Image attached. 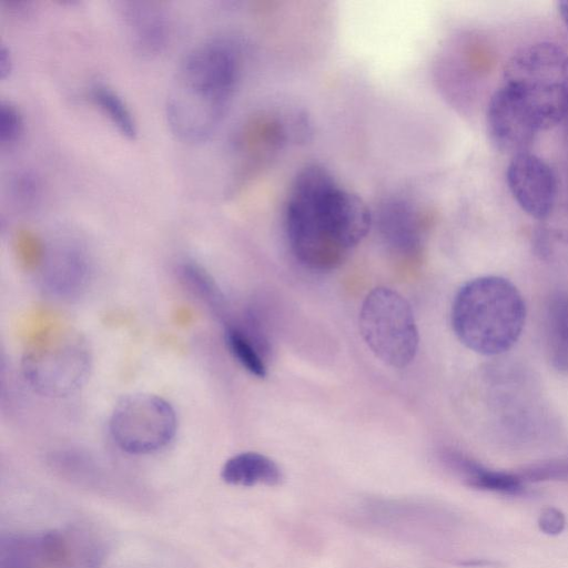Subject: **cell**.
<instances>
[{
  "mask_svg": "<svg viewBox=\"0 0 568 568\" xmlns=\"http://www.w3.org/2000/svg\"><path fill=\"white\" fill-rule=\"evenodd\" d=\"M181 277L185 285L201 298L216 316L225 318V298L214 278L201 265L187 261L181 265Z\"/></svg>",
  "mask_w": 568,
  "mask_h": 568,
  "instance_id": "18",
  "label": "cell"
},
{
  "mask_svg": "<svg viewBox=\"0 0 568 568\" xmlns=\"http://www.w3.org/2000/svg\"><path fill=\"white\" fill-rule=\"evenodd\" d=\"M121 14L138 53L153 57L161 53L170 38V22L165 11L150 1H125Z\"/></svg>",
  "mask_w": 568,
  "mask_h": 568,
  "instance_id": "12",
  "label": "cell"
},
{
  "mask_svg": "<svg viewBox=\"0 0 568 568\" xmlns=\"http://www.w3.org/2000/svg\"><path fill=\"white\" fill-rule=\"evenodd\" d=\"M14 195L23 204L32 203L39 194V181L30 173L19 175L13 184Z\"/></svg>",
  "mask_w": 568,
  "mask_h": 568,
  "instance_id": "22",
  "label": "cell"
},
{
  "mask_svg": "<svg viewBox=\"0 0 568 568\" xmlns=\"http://www.w3.org/2000/svg\"><path fill=\"white\" fill-rule=\"evenodd\" d=\"M22 115L19 109L7 100L0 102V144L8 146L14 143L22 132Z\"/></svg>",
  "mask_w": 568,
  "mask_h": 568,
  "instance_id": "20",
  "label": "cell"
},
{
  "mask_svg": "<svg viewBox=\"0 0 568 568\" xmlns=\"http://www.w3.org/2000/svg\"><path fill=\"white\" fill-rule=\"evenodd\" d=\"M91 100L110 119L114 126L129 139L138 133L136 121L123 98L110 85L93 83L89 89Z\"/></svg>",
  "mask_w": 568,
  "mask_h": 568,
  "instance_id": "16",
  "label": "cell"
},
{
  "mask_svg": "<svg viewBox=\"0 0 568 568\" xmlns=\"http://www.w3.org/2000/svg\"><path fill=\"white\" fill-rule=\"evenodd\" d=\"M521 481L568 480V457L538 462L517 473Z\"/></svg>",
  "mask_w": 568,
  "mask_h": 568,
  "instance_id": "19",
  "label": "cell"
},
{
  "mask_svg": "<svg viewBox=\"0 0 568 568\" xmlns=\"http://www.w3.org/2000/svg\"><path fill=\"white\" fill-rule=\"evenodd\" d=\"M225 344L233 357L250 374L263 378L266 376V356L261 348L234 323H225Z\"/></svg>",
  "mask_w": 568,
  "mask_h": 568,
  "instance_id": "17",
  "label": "cell"
},
{
  "mask_svg": "<svg viewBox=\"0 0 568 568\" xmlns=\"http://www.w3.org/2000/svg\"><path fill=\"white\" fill-rule=\"evenodd\" d=\"M241 72L237 45L211 38L191 48L180 61L165 101L168 124L179 139L200 142L219 125Z\"/></svg>",
  "mask_w": 568,
  "mask_h": 568,
  "instance_id": "2",
  "label": "cell"
},
{
  "mask_svg": "<svg viewBox=\"0 0 568 568\" xmlns=\"http://www.w3.org/2000/svg\"><path fill=\"white\" fill-rule=\"evenodd\" d=\"M506 181L514 200L529 216L542 221L552 213L558 181L545 160L531 152L513 156L506 170Z\"/></svg>",
  "mask_w": 568,
  "mask_h": 568,
  "instance_id": "8",
  "label": "cell"
},
{
  "mask_svg": "<svg viewBox=\"0 0 568 568\" xmlns=\"http://www.w3.org/2000/svg\"><path fill=\"white\" fill-rule=\"evenodd\" d=\"M91 354L77 333L57 331L32 344L22 359L24 378L38 393L61 397L75 392L87 379Z\"/></svg>",
  "mask_w": 568,
  "mask_h": 568,
  "instance_id": "6",
  "label": "cell"
},
{
  "mask_svg": "<svg viewBox=\"0 0 568 568\" xmlns=\"http://www.w3.org/2000/svg\"><path fill=\"white\" fill-rule=\"evenodd\" d=\"M486 125L495 149L511 158L530 152L539 132L527 111L503 85L489 99Z\"/></svg>",
  "mask_w": 568,
  "mask_h": 568,
  "instance_id": "9",
  "label": "cell"
},
{
  "mask_svg": "<svg viewBox=\"0 0 568 568\" xmlns=\"http://www.w3.org/2000/svg\"><path fill=\"white\" fill-rule=\"evenodd\" d=\"M221 477L234 486H276L281 484L283 474L280 466L270 457L256 452H244L224 463Z\"/></svg>",
  "mask_w": 568,
  "mask_h": 568,
  "instance_id": "14",
  "label": "cell"
},
{
  "mask_svg": "<svg viewBox=\"0 0 568 568\" xmlns=\"http://www.w3.org/2000/svg\"><path fill=\"white\" fill-rule=\"evenodd\" d=\"M283 220L294 256L316 271L336 268L373 226L367 204L316 163L296 173Z\"/></svg>",
  "mask_w": 568,
  "mask_h": 568,
  "instance_id": "1",
  "label": "cell"
},
{
  "mask_svg": "<svg viewBox=\"0 0 568 568\" xmlns=\"http://www.w3.org/2000/svg\"><path fill=\"white\" fill-rule=\"evenodd\" d=\"M547 349L552 367L568 373V294L556 293L546 312Z\"/></svg>",
  "mask_w": 568,
  "mask_h": 568,
  "instance_id": "15",
  "label": "cell"
},
{
  "mask_svg": "<svg viewBox=\"0 0 568 568\" xmlns=\"http://www.w3.org/2000/svg\"><path fill=\"white\" fill-rule=\"evenodd\" d=\"M12 70V57L10 49L4 44H0V79H6Z\"/></svg>",
  "mask_w": 568,
  "mask_h": 568,
  "instance_id": "23",
  "label": "cell"
},
{
  "mask_svg": "<svg viewBox=\"0 0 568 568\" xmlns=\"http://www.w3.org/2000/svg\"><path fill=\"white\" fill-rule=\"evenodd\" d=\"M566 118H568V113H567V116H566Z\"/></svg>",
  "mask_w": 568,
  "mask_h": 568,
  "instance_id": "25",
  "label": "cell"
},
{
  "mask_svg": "<svg viewBox=\"0 0 568 568\" xmlns=\"http://www.w3.org/2000/svg\"><path fill=\"white\" fill-rule=\"evenodd\" d=\"M455 335L470 351L495 356L509 351L526 322L521 293L507 278L486 275L465 283L452 305Z\"/></svg>",
  "mask_w": 568,
  "mask_h": 568,
  "instance_id": "3",
  "label": "cell"
},
{
  "mask_svg": "<svg viewBox=\"0 0 568 568\" xmlns=\"http://www.w3.org/2000/svg\"><path fill=\"white\" fill-rule=\"evenodd\" d=\"M558 12L566 26V29L568 31V0L559 1L557 3Z\"/></svg>",
  "mask_w": 568,
  "mask_h": 568,
  "instance_id": "24",
  "label": "cell"
},
{
  "mask_svg": "<svg viewBox=\"0 0 568 568\" xmlns=\"http://www.w3.org/2000/svg\"><path fill=\"white\" fill-rule=\"evenodd\" d=\"M440 458L469 487L505 494H517L523 489L517 474L487 469L460 452L445 449Z\"/></svg>",
  "mask_w": 568,
  "mask_h": 568,
  "instance_id": "13",
  "label": "cell"
},
{
  "mask_svg": "<svg viewBox=\"0 0 568 568\" xmlns=\"http://www.w3.org/2000/svg\"><path fill=\"white\" fill-rule=\"evenodd\" d=\"M376 223L378 234L393 253L414 257L422 248L423 223L416 209L405 200L389 199L379 207L373 224Z\"/></svg>",
  "mask_w": 568,
  "mask_h": 568,
  "instance_id": "10",
  "label": "cell"
},
{
  "mask_svg": "<svg viewBox=\"0 0 568 568\" xmlns=\"http://www.w3.org/2000/svg\"><path fill=\"white\" fill-rule=\"evenodd\" d=\"M363 339L386 365L404 368L415 358L419 336L407 300L389 287H375L364 298L358 317Z\"/></svg>",
  "mask_w": 568,
  "mask_h": 568,
  "instance_id": "5",
  "label": "cell"
},
{
  "mask_svg": "<svg viewBox=\"0 0 568 568\" xmlns=\"http://www.w3.org/2000/svg\"><path fill=\"white\" fill-rule=\"evenodd\" d=\"M110 434L124 452L146 455L161 450L175 436L178 418L172 405L153 394H132L114 407Z\"/></svg>",
  "mask_w": 568,
  "mask_h": 568,
  "instance_id": "7",
  "label": "cell"
},
{
  "mask_svg": "<svg viewBox=\"0 0 568 568\" xmlns=\"http://www.w3.org/2000/svg\"><path fill=\"white\" fill-rule=\"evenodd\" d=\"M538 526L546 535H559L566 527L565 515L555 507H546L540 513Z\"/></svg>",
  "mask_w": 568,
  "mask_h": 568,
  "instance_id": "21",
  "label": "cell"
},
{
  "mask_svg": "<svg viewBox=\"0 0 568 568\" xmlns=\"http://www.w3.org/2000/svg\"><path fill=\"white\" fill-rule=\"evenodd\" d=\"M505 87L539 131L551 129L568 113V53L552 42L517 50L504 69Z\"/></svg>",
  "mask_w": 568,
  "mask_h": 568,
  "instance_id": "4",
  "label": "cell"
},
{
  "mask_svg": "<svg viewBox=\"0 0 568 568\" xmlns=\"http://www.w3.org/2000/svg\"><path fill=\"white\" fill-rule=\"evenodd\" d=\"M65 555V541L57 532L10 534L1 538L0 568H48Z\"/></svg>",
  "mask_w": 568,
  "mask_h": 568,
  "instance_id": "11",
  "label": "cell"
}]
</instances>
